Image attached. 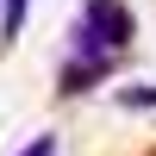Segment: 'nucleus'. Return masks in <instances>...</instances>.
<instances>
[{"label": "nucleus", "mask_w": 156, "mask_h": 156, "mask_svg": "<svg viewBox=\"0 0 156 156\" xmlns=\"http://www.w3.org/2000/svg\"><path fill=\"white\" fill-rule=\"evenodd\" d=\"M119 106H125V112H144V106H156V81H137V87H119Z\"/></svg>", "instance_id": "nucleus-4"}, {"label": "nucleus", "mask_w": 156, "mask_h": 156, "mask_svg": "<svg viewBox=\"0 0 156 156\" xmlns=\"http://www.w3.org/2000/svg\"><path fill=\"white\" fill-rule=\"evenodd\" d=\"M137 37V19L125 0H81L75 12V31H69V50H100V56H125Z\"/></svg>", "instance_id": "nucleus-1"}, {"label": "nucleus", "mask_w": 156, "mask_h": 156, "mask_svg": "<svg viewBox=\"0 0 156 156\" xmlns=\"http://www.w3.org/2000/svg\"><path fill=\"white\" fill-rule=\"evenodd\" d=\"M25 6H31V0H0V44H12V37L25 31Z\"/></svg>", "instance_id": "nucleus-3"}, {"label": "nucleus", "mask_w": 156, "mask_h": 156, "mask_svg": "<svg viewBox=\"0 0 156 156\" xmlns=\"http://www.w3.org/2000/svg\"><path fill=\"white\" fill-rule=\"evenodd\" d=\"M119 69V56H100V50H69V62L56 69V94H87L106 75Z\"/></svg>", "instance_id": "nucleus-2"}, {"label": "nucleus", "mask_w": 156, "mask_h": 156, "mask_svg": "<svg viewBox=\"0 0 156 156\" xmlns=\"http://www.w3.org/2000/svg\"><path fill=\"white\" fill-rule=\"evenodd\" d=\"M19 156H56V131H37V137H31Z\"/></svg>", "instance_id": "nucleus-5"}]
</instances>
